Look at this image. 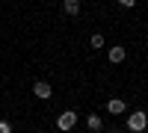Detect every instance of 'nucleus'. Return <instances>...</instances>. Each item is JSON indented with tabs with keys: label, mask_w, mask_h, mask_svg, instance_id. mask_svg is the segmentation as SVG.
<instances>
[{
	"label": "nucleus",
	"mask_w": 148,
	"mask_h": 133,
	"mask_svg": "<svg viewBox=\"0 0 148 133\" xmlns=\"http://www.w3.org/2000/svg\"><path fill=\"white\" fill-rule=\"evenodd\" d=\"M33 95H36V98H42V101H47V98L53 95V89H51V83L39 80V83H33Z\"/></svg>",
	"instance_id": "nucleus-3"
},
{
	"label": "nucleus",
	"mask_w": 148,
	"mask_h": 133,
	"mask_svg": "<svg viewBox=\"0 0 148 133\" xmlns=\"http://www.w3.org/2000/svg\"><path fill=\"white\" fill-rule=\"evenodd\" d=\"M104 127V118L101 115H89V130H101Z\"/></svg>",
	"instance_id": "nucleus-8"
},
{
	"label": "nucleus",
	"mask_w": 148,
	"mask_h": 133,
	"mask_svg": "<svg viewBox=\"0 0 148 133\" xmlns=\"http://www.w3.org/2000/svg\"><path fill=\"white\" fill-rule=\"evenodd\" d=\"M107 113H113V115L125 113V101H121V98H110L107 101Z\"/></svg>",
	"instance_id": "nucleus-4"
},
{
	"label": "nucleus",
	"mask_w": 148,
	"mask_h": 133,
	"mask_svg": "<svg viewBox=\"0 0 148 133\" xmlns=\"http://www.w3.org/2000/svg\"><path fill=\"white\" fill-rule=\"evenodd\" d=\"M125 47H121V44H113V47H110V62H125Z\"/></svg>",
	"instance_id": "nucleus-5"
},
{
	"label": "nucleus",
	"mask_w": 148,
	"mask_h": 133,
	"mask_svg": "<svg viewBox=\"0 0 148 133\" xmlns=\"http://www.w3.org/2000/svg\"><path fill=\"white\" fill-rule=\"evenodd\" d=\"M0 133H12V124L9 121H0Z\"/></svg>",
	"instance_id": "nucleus-9"
},
{
	"label": "nucleus",
	"mask_w": 148,
	"mask_h": 133,
	"mask_svg": "<svg viewBox=\"0 0 148 133\" xmlns=\"http://www.w3.org/2000/svg\"><path fill=\"white\" fill-rule=\"evenodd\" d=\"M148 127V115L142 113V110H136L133 115H127V130H133V133H142Z\"/></svg>",
	"instance_id": "nucleus-1"
},
{
	"label": "nucleus",
	"mask_w": 148,
	"mask_h": 133,
	"mask_svg": "<svg viewBox=\"0 0 148 133\" xmlns=\"http://www.w3.org/2000/svg\"><path fill=\"white\" fill-rule=\"evenodd\" d=\"M74 124H77V113H71V110H65L62 115H56V127H59V130H71Z\"/></svg>",
	"instance_id": "nucleus-2"
},
{
	"label": "nucleus",
	"mask_w": 148,
	"mask_h": 133,
	"mask_svg": "<svg viewBox=\"0 0 148 133\" xmlns=\"http://www.w3.org/2000/svg\"><path fill=\"white\" fill-rule=\"evenodd\" d=\"M62 9H65V15H77L80 12V0H65Z\"/></svg>",
	"instance_id": "nucleus-6"
},
{
	"label": "nucleus",
	"mask_w": 148,
	"mask_h": 133,
	"mask_svg": "<svg viewBox=\"0 0 148 133\" xmlns=\"http://www.w3.org/2000/svg\"><path fill=\"white\" fill-rule=\"evenodd\" d=\"M119 3H121V6H127V9H130V6H136V0H119Z\"/></svg>",
	"instance_id": "nucleus-10"
},
{
	"label": "nucleus",
	"mask_w": 148,
	"mask_h": 133,
	"mask_svg": "<svg viewBox=\"0 0 148 133\" xmlns=\"http://www.w3.org/2000/svg\"><path fill=\"white\" fill-rule=\"evenodd\" d=\"M89 47H92V50H101V47H104V35H101V33H95L92 39H89Z\"/></svg>",
	"instance_id": "nucleus-7"
}]
</instances>
